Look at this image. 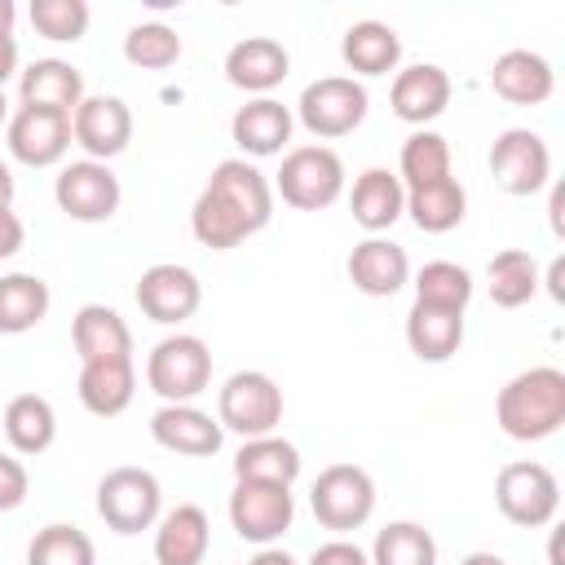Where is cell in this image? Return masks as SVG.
<instances>
[{
	"label": "cell",
	"instance_id": "cell-28",
	"mask_svg": "<svg viewBox=\"0 0 565 565\" xmlns=\"http://www.w3.org/2000/svg\"><path fill=\"white\" fill-rule=\"evenodd\" d=\"M406 344L419 362H450L463 344V313L415 300L406 313Z\"/></svg>",
	"mask_w": 565,
	"mask_h": 565
},
{
	"label": "cell",
	"instance_id": "cell-41",
	"mask_svg": "<svg viewBox=\"0 0 565 565\" xmlns=\"http://www.w3.org/2000/svg\"><path fill=\"white\" fill-rule=\"evenodd\" d=\"M305 565H371V556L349 539H331V543L313 547V556Z\"/></svg>",
	"mask_w": 565,
	"mask_h": 565
},
{
	"label": "cell",
	"instance_id": "cell-44",
	"mask_svg": "<svg viewBox=\"0 0 565 565\" xmlns=\"http://www.w3.org/2000/svg\"><path fill=\"white\" fill-rule=\"evenodd\" d=\"M247 565H300V561H296L291 552H282V547H260Z\"/></svg>",
	"mask_w": 565,
	"mask_h": 565
},
{
	"label": "cell",
	"instance_id": "cell-39",
	"mask_svg": "<svg viewBox=\"0 0 565 565\" xmlns=\"http://www.w3.org/2000/svg\"><path fill=\"white\" fill-rule=\"evenodd\" d=\"M88 0H31V26L53 44H75L88 31Z\"/></svg>",
	"mask_w": 565,
	"mask_h": 565
},
{
	"label": "cell",
	"instance_id": "cell-37",
	"mask_svg": "<svg viewBox=\"0 0 565 565\" xmlns=\"http://www.w3.org/2000/svg\"><path fill=\"white\" fill-rule=\"evenodd\" d=\"M415 300L419 305H433V309L463 313L468 300H472V274L463 265H455V260H428L415 274Z\"/></svg>",
	"mask_w": 565,
	"mask_h": 565
},
{
	"label": "cell",
	"instance_id": "cell-34",
	"mask_svg": "<svg viewBox=\"0 0 565 565\" xmlns=\"http://www.w3.org/2000/svg\"><path fill=\"white\" fill-rule=\"evenodd\" d=\"M446 177H455L450 172V141L433 128H415L402 141V159H397L402 190H419V185H433V181H446Z\"/></svg>",
	"mask_w": 565,
	"mask_h": 565
},
{
	"label": "cell",
	"instance_id": "cell-15",
	"mask_svg": "<svg viewBox=\"0 0 565 565\" xmlns=\"http://www.w3.org/2000/svg\"><path fill=\"white\" fill-rule=\"evenodd\" d=\"M4 141H9V154L26 168H53L66 159L71 150V115H57V110H35V106H18L9 115V128H4Z\"/></svg>",
	"mask_w": 565,
	"mask_h": 565
},
{
	"label": "cell",
	"instance_id": "cell-8",
	"mask_svg": "<svg viewBox=\"0 0 565 565\" xmlns=\"http://www.w3.org/2000/svg\"><path fill=\"white\" fill-rule=\"evenodd\" d=\"M216 424L247 437H265L282 424V388L265 371H234L216 393Z\"/></svg>",
	"mask_w": 565,
	"mask_h": 565
},
{
	"label": "cell",
	"instance_id": "cell-7",
	"mask_svg": "<svg viewBox=\"0 0 565 565\" xmlns=\"http://www.w3.org/2000/svg\"><path fill=\"white\" fill-rule=\"evenodd\" d=\"M366 110H371V97H366L362 79H353V75H322V79L305 84V93L296 102V119L322 141H335V137H349L353 128H362Z\"/></svg>",
	"mask_w": 565,
	"mask_h": 565
},
{
	"label": "cell",
	"instance_id": "cell-50",
	"mask_svg": "<svg viewBox=\"0 0 565 565\" xmlns=\"http://www.w3.org/2000/svg\"><path fill=\"white\" fill-rule=\"evenodd\" d=\"M9 119V102H4V88H0V124Z\"/></svg>",
	"mask_w": 565,
	"mask_h": 565
},
{
	"label": "cell",
	"instance_id": "cell-38",
	"mask_svg": "<svg viewBox=\"0 0 565 565\" xmlns=\"http://www.w3.org/2000/svg\"><path fill=\"white\" fill-rule=\"evenodd\" d=\"M124 57L141 71H163L181 57V35L168 22H137L124 35Z\"/></svg>",
	"mask_w": 565,
	"mask_h": 565
},
{
	"label": "cell",
	"instance_id": "cell-17",
	"mask_svg": "<svg viewBox=\"0 0 565 565\" xmlns=\"http://www.w3.org/2000/svg\"><path fill=\"white\" fill-rule=\"evenodd\" d=\"M291 128H296V115H291V106H282L278 97H252V102L238 106L234 119H230V137H234V146L243 150V159L282 154L287 141H291Z\"/></svg>",
	"mask_w": 565,
	"mask_h": 565
},
{
	"label": "cell",
	"instance_id": "cell-19",
	"mask_svg": "<svg viewBox=\"0 0 565 565\" xmlns=\"http://www.w3.org/2000/svg\"><path fill=\"white\" fill-rule=\"evenodd\" d=\"M388 106L402 124H433L446 106H450V75L437 66V62H415L406 71L393 75V88H388Z\"/></svg>",
	"mask_w": 565,
	"mask_h": 565
},
{
	"label": "cell",
	"instance_id": "cell-43",
	"mask_svg": "<svg viewBox=\"0 0 565 565\" xmlns=\"http://www.w3.org/2000/svg\"><path fill=\"white\" fill-rule=\"evenodd\" d=\"M13 71H18V40L13 35H0V88L9 84Z\"/></svg>",
	"mask_w": 565,
	"mask_h": 565
},
{
	"label": "cell",
	"instance_id": "cell-13",
	"mask_svg": "<svg viewBox=\"0 0 565 565\" xmlns=\"http://www.w3.org/2000/svg\"><path fill=\"white\" fill-rule=\"evenodd\" d=\"M137 309L150 318V322H159V327H177V322H185V318H194V309H199V300H203V282H199V274L194 269H185V265H177V260H159V265H150L141 278H137Z\"/></svg>",
	"mask_w": 565,
	"mask_h": 565
},
{
	"label": "cell",
	"instance_id": "cell-23",
	"mask_svg": "<svg viewBox=\"0 0 565 565\" xmlns=\"http://www.w3.org/2000/svg\"><path fill=\"white\" fill-rule=\"evenodd\" d=\"M137 397V371L132 358H102V362H79V402L97 419H115L132 406Z\"/></svg>",
	"mask_w": 565,
	"mask_h": 565
},
{
	"label": "cell",
	"instance_id": "cell-36",
	"mask_svg": "<svg viewBox=\"0 0 565 565\" xmlns=\"http://www.w3.org/2000/svg\"><path fill=\"white\" fill-rule=\"evenodd\" d=\"M26 565H97V547L79 525L53 521L26 543Z\"/></svg>",
	"mask_w": 565,
	"mask_h": 565
},
{
	"label": "cell",
	"instance_id": "cell-49",
	"mask_svg": "<svg viewBox=\"0 0 565 565\" xmlns=\"http://www.w3.org/2000/svg\"><path fill=\"white\" fill-rule=\"evenodd\" d=\"M561 274H565V260L556 256V260H552V269H547V287H552V296H556V300L565 296V291H561Z\"/></svg>",
	"mask_w": 565,
	"mask_h": 565
},
{
	"label": "cell",
	"instance_id": "cell-29",
	"mask_svg": "<svg viewBox=\"0 0 565 565\" xmlns=\"http://www.w3.org/2000/svg\"><path fill=\"white\" fill-rule=\"evenodd\" d=\"M0 433H4V441H9L18 455H44V450L57 441V411H53V402L40 397V393H18V397L4 406Z\"/></svg>",
	"mask_w": 565,
	"mask_h": 565
},
{
	"label": "cell",
	"instance_id": "cell-47",
	"mask_svg": "<svg viewBox=\"0 0 565 565\" xmlns=\"http://www.w3.org/2000/svg\"><path fill=\"white\" fill-rule=\"evenodd\" d=\"M13 22H18L13 0H0V35H13Z\"/></svg>",
	"mask_w": 565,
	"mask_h": 565
},
{
	"label": "cell",
	"instance_id": "cell-12",
	"mask_svg": "<svg viewBox=\"0 0 565 565\" xmlns=\"http://www.w3.org/2000/svg\"><path fill=\"white\" fill-rule=\"evenodd\" d=\"M53 199H57V207H62L71 221H79V225H102V221H110V216L119 212L124 190H119V177L110 172V163L75 159V163H66V168L57 172Z\"/></svg>",
	"mask_w": 565,
	"mask_h": 565
},
{
	"label": "cell",
	"instance_id": "cell-48",
	"mask_svg": "<svg viewBox=\"0 0 565 565\" xmlns=\"http://www.w3.org/2000/svg\"><path fill=\"white\" fill-rule=\"evenodd\" d=\"M459 565H508V561H503L499 552H468Z\"/></svg>",
	"mask_w": 565,
	"mask_h": 565
},
{
	"label": "cell",
	"instance_id": "cell-6",
	"mask_svg": "<svg viewBox=\"0 0 565 565\" xmlns=\"http://www.w3.org/2000/svg\"><path fill=\"white\" fill-rule=\"evenodd\" d=\"M494 503L512 525L539 530V525H552V516L561 508V481L547 463L512 459L494 477Z\"/></svg>",
	"mask_w": 565,
	"mask_h": 565
},
{
	"label": "cell",
	"instance_id": "cell-9",
	"mask_svg": "<svg viewBox=\"0 0 565 565\" xmlns=\"http://www.w3.org/2000/svg\"><path fill=\"white\" fill-rule=\"evenodd\" d=\"M309 508L322 530H335V534L362 530L375 512V481L358 463H331L318 472V481L309 490Z\"/></svg>",
	"mask_w": 565,
	"mask_h": 565
},
{
	"label": "cell",
	"instance_id": "cell-27",
	"mask_svg": "<svg viewBox=\"0 0 565 565\" xmlns=\"http://www.w3.org/2000/svg\"><path fill=\"white\" fill-rule=\"evenodd\" d=\"M71 344H75L79 362L132 358V331L110 305H84L71 322Z\"/></svg>",
	"mask_w": 565,
	"mask_h": 565
},
{
	"label": "cell",
	"instance_id": "cell-24",
	"mask_svg": "<svg viewBox=\"0 0 565 565\" xmlns=\"http://www.w3.org/2000/svg\"><path fill=\"white\" fill-rule=\"evenodd\" d=\"M18 97H22V106H35V110L75 115V106L84 102V75H79V66L62 62V57H40L22 71Z\"/></svg>",
	"mask_w": 565,
	"mask_h": 565
},
{
	"label": "cell",
	"instance_id": "cell-30",
	"mask_svg": "<svg viewBox=\"0 0 565 565\" xmlns=\"http://www.w3.org/2000/svg\"><path fill=\"white\" fill-rule=\"evenodd\" d=\"M300 477V450L278 437V433H265V437H247L234 455V481H274V486H291Z\"/></svg>",
	"mask_w": 565,
	"mask_h": 565
},
{
	"label": "cell",
	"instance_id": "cell-1",
	"mask_svg": "<svg viewBox=\"0 0 565 565\" xmlns=\"http://www.w3.org/2000/svg\"><path fill=\"white\" fill-rule=\"evenodd\" d=\"M274 216V185L252 159H221L190 207V230L203 247L230 252L260 234Z\"/></svg>",
	"mask_w": 565,
	"mask_h": 565
},
{
	"label": "cell",
	"instance_id": "cell-21",
	"mask_svg": "<svg viewBox=\"0 0 565 565\" xmlns=\"http://www.w3.org/2000/svg\"><path fill=\"white\" fill-rule=\"evenodd\" d=\"M212 521L199 503H177L154 521V565H203Z\"/></svg>",
	"mask_w": 565,
	"mask_h": 565
},
{
	"label": "cell",
	"instance_id": "cell-16",
	"mask_svg": "<svg viewBox=\"0 0 565 565\" xmlns=\"http://www.w3.org/2000/svg\"><path fill=\"white\" fill-rule=\"evenodd\" d=\"M150 437H154V446H163L172 455L207 459V455L221 450L225 428L207 411H199L194 402H168V406H159L150 415Z\"/></svg>",
	"mask_w": 565,
	"mask_h": 565
},
{
	"label": "cell",
	"instance_id": "cell-46",
	"mask_svg": "<svg viewBox=\"0 0 565 565\" xmlns=\"http://www.w3.org/2000/svg\"><path fill=\"white\" fill-rule=\"evenodd\" d=\"M13 172H9V163L0 159V207H13Z\"/></svg>",
	"mask_w": 565,
	"mask_h": 565
},
{
	"label": "cell",
	"instance_id": "cell-26",
	"mask_svg": "<svg viewBox=\"0 0 565 565\" xmlns=\"http://www.w3.org/2000/svg\"><path fill=\"white\" fill-rule=\"evenodd\" d=\"M349 212H353V221H358L366 234H384V230L406 212V190H402L397 172H388V168H366V172L353 181Z\"/></svg>",
	"mask_w": 565,
	"mask_h": 565
},
{
	"label": "cell",
	"instance_id": "cell-33",
	"mask_svg": "<svg viewBox=\"0 0 565 565\" xmlns=\"http://www.w3.org/2000/svg\"><path fill=\"white\" fill-rule=\"evenodd\" d=\"M486 291L499 309H521L539 296V265L525 247H503L486 265Z\"/></svg>",
	"mask_w": 565,
	"mask_h": 565
},
{
	"label": "cell",
	"instance_id": "cell-11",
	"mask_svg": "<svg viewBox=\"0 0 565 565\" xmlns=\"http://www.w3.org/2000/svg\"><path fill=\"white\" fill-rule=\"evenodd\" d=\"M296 521V499L291 486H274V481H234L230 494V525L243 543H260L274 547V539H282Z\"/></svg>",
	"mask_w": 565,
	"mask_h": 565
},
{
	"label": "cell",
	"instance_id": "cell-25",
	"mask_svg": "<svg viewBox=\"0 0 565 565\" xmlns=\"http://www.w3.org/2000/svg\"><path fill=\"white\" fill-rule=\"evenodd\" d=\"M340 57L353 75H388L402 62V35L380 18H362L344 31Z\"/></svg>",
	"mask_w": 565,
	"mask_h": 565
},
{
	"label": "cell",
	"instance_id": "cell-31",
	"mask_svg": "<svg viewBox=\"0 0 565 565\" xmlns=\"http://www.w3.org/2000/svg\"><path fill=\"white\" fill-rule=\"evenodd\" d=\"M49 282L40 274H0V331L22 335L49 318Z\"/></svg>",
	"mask_w": 565,
	"mask_h": 565
},
{
	"label": "cell",
	"instance_id": "cell-32",
	"mask_svg": "<svg viewBox=\"0 0 565 565\" xmlns=\"http://www.w3.org/2000/svg\"><path fill=\"white\" fill-rule=\"evenodd\" d=\"M406 216L424 234H450L468 216V190L455 177L419 185V190H406Z\"/></svg>",
	"mask_w": 565,
	"mask_h": 565
},
{
	"label": "cell",
	"instance_id": "cell-42",
	"mask_svg": "<svg viewBox=\"0 0 565 565\" xmlns=\"http://www.w3.org/2000/svg\"><path fill=\"white\" fill-rule=\"evenodd\" d=\"M22 243H26V225H22V216H18L13 207H0V260L18 256Z\"/></svg>",
	"mask_w": 565,
	"mask_h": 565
},
{
	"label": "cell",
	"instance_id": "cell-40",
	"mask_svg": "<svg viewBox=\"0 0 565 565\" xmlns=\"http://www.w3.org/2000/svg\"><path fill=\"white\" fill-rule=\"evenodd\" d=\"M26 490H31V477H26L22 459L9 455V450H0V512L22 508L26 503Z\"/></svg>",
	"mask_w": 565,
	"mask_h": 565
},
{
	"label": "cell",
	"instance_id": "cell-2",
	"mask_svg": "<svg viewBox=\"0 0 565 565\" xmlns=\"http://www.w3.org/2000/svg\"><path fill=\"white\" fill-rule=\"evenodd\" d=\"M494 419L512 441H547L565 424V371L530 366L494 397Z\"/></svg>",
	"mask_w": 565,
	"mask_h": 565
},
{
	"label": "cell",
	"instance_id": "cell-14",
	"mask_svg": "<svg viewBox=\"0 0 565 565\" xmlns=\"http://www.w3.org/2000/svg\"><path fill=\"white\" fill-rule=\"evenodd\" d=\"M71 137H75V146L88 159L110 163L132 141V110H128V102L124 97H106V93H97V97L84 93V102L71 115Z\"/></svg>",
	"mask_w": 565,
	"mask_h": 565
},
{
	"label": "cell",
	"instance_id": "cell-18",
	"mask_svg": "<svg viewBox=\"0 0 565 565\" xmlns=\"http://www.w3.org/2000/svg\"><path fill=\"white\" fill-rule=\"evenodd\" d=\"M344 269H349V282H353L362 296H375V300L397 296V291L411 282V256H406V247L393 243V238H380V234L362 238V243L349 252Z\"/></svg>",
	"mask_w": 565,
	"mask_h": 565
},
{
	"label": "cell",
	"instance_id": "cell-4",
	"mask_svg": "<svg viewBox=\"0 0 565 565\" xmlns=\"http://www.w3.org/2000/svg\"><path fill=\"white\" fill-rule=\"evenodd\" d=\"M97 516L106 521V530L115 534H141L154 530V521L163 516V490L159 477L150 468H110L97 481Z\"/></svg>",
	"mask_w": 565,
	"mask_h": 565
},
{
	"label": "cell",
	"instance_id": "cell-3",
	"mask_svg": "<svg viewBox=\"0 0 565 565\" xmlns=\"http://www.w3.org/2000/svg\"><path fill=\"white\" fill-rule=\"evenodd\" d=\"M274 194H282L296 212H322L344 194V163L331 146H296L282 154L274 177Z\"/></svg>",
	"mask_w": 565,
	"mask_h": 565
},
{
	"label": "cell",
	"instance_id": "cell-22",
	"mask_svg": "<svg viewBox=\"0 0 565 565\" xmlns=\"http://www.w3.org/2000/svg\"><path fill=\"white\" fill-rule=\"evenodd\" d=\"M287 71H291V53L274 35H247L225 53V79L243 93L269 97V88H278Z\"/></svg>",
	"mask_w": 565,
	"mask_h": 565
},
{
	"label": "cell",
	"instance_id": "cell-5",
	"mask_svg": "<svg viewBox=\"0 0 565 565\" xmlns=\"http://www.w3.org/2000/svg\"><path fill=\"white\" fill-rule=\"evenodd\" d=\"M146 384L163 397V406L194 402L212 384V349L190 331L163 335L146 358Z\"/></svg>",
	"mask_w": 565,
	"mask_h": 565
},
{
	"label": "cell",
	"instance_id": "cell-10",
	"mask_svg": "<svg viewBox=\"0 0 565 565\" xmlns=\"http://www.w3.org/2000/svg\"><path fill=\"white\" fill-rule=\"evenodd\" d=\"M490 177L503 194L530 199L552 181V150L534 128H503L490 146Z\"/></svg>",
	"mask_w": 565,
	"mask_h": 565
},
{
	"label": "cell",
	"instance_id": "cell-45",
	"mask_svg": "<svg viewBox=\"0 0 565 565\" xmlns=\"http://www.w3.org/2000/svg\"><path fill=\"white\" fill-rule=\"evenodd\" d=\"M561 207H565V190H561V185H552V203H547V216H552V234H556V238L565 234V216H561Z\"/></svg>",
	"mask_w": 565,
	"mask_h": 565
},
{
	"label": "cell",
	"instance_id": "cell-35",
	"mask_svg": "<svg viewBox=\"0 0 565 565\" xmlns=\"http://www.w3.org/2000/svg\"><path fill=\"white\" fill-rule=\"evenodd\" d=\"M371 565H437V543L419 521H388L371 543Z\"/></svg>",
	"mask_w": 565,
	"mask_h": 565
},
{
	"label": "cell",
	"instance_id": "cell-20",
	"mask_svg": "<svg viewBox=\"0 0 565 565\" xmlns=\"http://www.w3.org/2000/svg\"><path fill=\"white\" fill-rule=\"evenodd\" d=\"M490 88L512 106H543L556 93V71L534 49H508L490 66Z\"/></svg>",
	"mask_w": 565,
	"mask_h": 565
}]
</instances>
